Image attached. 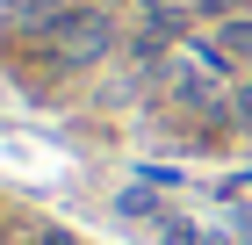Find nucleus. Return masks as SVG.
Listing matches in <instances>:
<instances>
[{
	"label": "nucleus",
	"mask_w": 252,
	"mask_h": 245,
	"mask_svg": "<svg viewBox=\"0 0 252 245\" xmlns=\"http://www.w3.org/2000/svg\"><path fill=\"white\" fill-rule=\"evenodd\" d=\"M216 58L223 65H252V15H231L216 29Z\"/></svg>",
	"instance_id": "f03ea898"
},
{
	"label": "nucleus",
	"mask_w": 252,
	"mask_h": 245,
	"mask_svg": "<svg viewBox=\"0 0 252 245\" xmlns=\"http://www.w3.org/2000/svg\"><path fill=\"white\" fill-rule=\"evenodd\" d=\"M238 115H245V123H252V87H238Z\"/></svg>",
	"instance_id": "20e7f679"
},
{
	"label": "nucleus",
	"mask_w": 252,
	"mask_h": 245,
	"mask_svg": "<svg viewBox=\"0 0 252 245\" xmlns=\"http://www.w3.org/2000/svg\"><path fill=\"white\" fill-rule=\"evenodd\" d=\"M152 7V22H194V15H209L216 0H144Z\"/></svg>",
	"instance_id": "7ed1b4c3"
},
{
	"label": "nucleus",
	"mask_w": 252,
	"mask_h": 245,
	"mask_svg": "<svg viewBox=\"0 0 252 245\" xmlns=\"http://www.w3.org/2000/svg\"><path fill=\"white\" fill-rule=\"evenodd\" d=\"M43 36H51V51H58L65 65H94V58L116 43V22L101 15V7H65V15L43 29Z\"/></svg>",
	"instance_id": "f257e3e1"
}]
</instances>
